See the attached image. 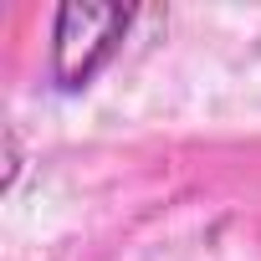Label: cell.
<instances>
[{
	"label": "cell",
	"mask_w": 261,
	"mask_h": 261,
	"mask_svg": "<svg viewBox=\"0 0 261 261\" xmlns=\"http://www.w3.org/2000/svg\"><path fill=\"white\" fill-rule=\"evenodd\" d=\"M128 26H134L128 6H62L51 31V82L67 92L87 87L97 67L118 51Z\"/></svg>",
	"instance_id": "6da1fadb"
}]
</instances>
